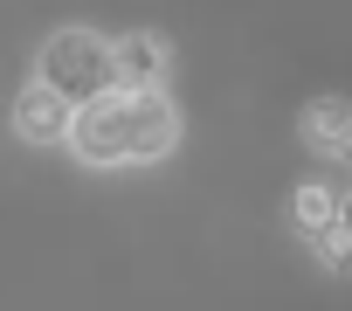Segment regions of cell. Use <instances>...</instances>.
<instances>
[{"instance_id":"5","label":"cell","mask_w":352,"mask_h":311,"mask_svg":"<svg viewBox=\"0 0 352 311\" xmlns=\"http://www.w3.org/2000/svg\"><path fill=\"white\" fill-rule=\"evenodd\" d=\"M352 131V104H338V97H318L311 111H304V138L324 152V160H331V152H338V138Z\"/></svg>"},{"instance_id":"7","label":"cell","mask_w":352,"mask_h":311,"mask_svg":"<svg viewBox=\"0 0 352 311\" xmlns=\"http://www.w3.org/2000/svg\"><path fill=\"white\" fill-rule=\"evenodd\" d=\"M311 249H318V256H324L331 270H352V242H345L338 228H324V235H311Z\"/></svg>"},{"instance_id":"4","label":"cell","mask_w":352,"mask_h":311,"mask_svg":"<svg viewBox=\"0 0 352 311\" xmlns=\"http://www.w3.org/2000/svg\"><path fill=\"white\" fill-rule=\"evenodd\" d=\"M111 63H118V90H159V76H166V42L145 35V28H131V35L111 42Z\"/></svg>"},{"instance_id":"8","label":"cell","mask_w":352,"mask_h":311,"mask_svg":"<svg viewBox=\"0 0 352 311\" xmlns=\"http://www.w3.org/2000/svg\"><path fill=\"white\" fill-rule=\"evenodd\" d=\"M338 235L352 242V194H338Z\"/></svg>"},{"instance_id":"2","label":"cell","mask_w":352,"mask_h":311,"mask_svg":"<svg viewBox=\"0 0 352 311\" xmlns=\"http://www.w3.org/2000/svg\"><path fill=\"white\" fill-rule=\"evenodd\" d=\"M42 83H49V90H63V97L83 111L90 97L118 90V63H111V42H104V35H90V28H63V35L42 49Z\"/></svg>"},{"instance_id":"3","label":"cell","mask_w":352,"mask_h":311,"mask_svg":"<svg viewBox=\"0 0 352 311\" xmlns=\"http://www.w3.org/2000/svg\"><path fill=\"white\" fill-rule=\"evenodd\" d=\"M14 131H21V138H35V145H63V138L76 131V104L35 76V83L14 97Z\"/></svg>"},{"instance_id":"6","label":"cell","mask_w":352,"mask_h":311,"mask_svg":"<svg viewBox=\"0 0 352 311\" xmlns=\"http://www.w3.org/2000/svg\"><path fill=\"white\" fill-rule=\"evenodd\" d=\"M290 222H297L304 235H324V228H338V194H331V187H297V201H290Z\"/></svg>"},{"instance_id":"9","label":"cell","mask_w":352,"mask_h":311,"mask_svg":"<svg viewBox=\"0 0 352 311\" xmlns=\"http://www.w3.org/2000/svg\"><path fill=\"white\" fill-rule=\"evenodd\" d=\"M331 160H345V167H352V131H345V138H338V152H331Z\"/></svg>"},{"instance_id":"1","label":"cell","mask_w":352,"mask_h":311,"mask_svg":"<svg viewBox=\"0 0 352 311\" xmlns=\"http://www.w3.org/2000/svg\"><path fill=\"white\" fill-rule=\"evenodd\" d=\"M173 131H180V118H173V104L159 90H104L76 111V152L90 167H124V160H166L173 152Z\"/></svg>"}]
</instances>
